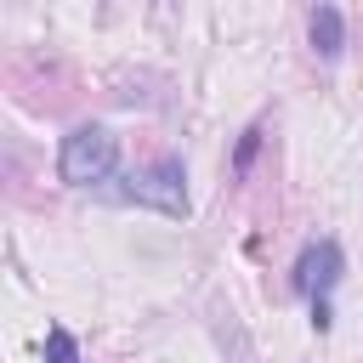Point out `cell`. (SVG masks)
<instances>
[{
	"label": "cell",
	"instance_id": "cell-2",
	"mask_svg": "<svg viewBox=\"0 0 363 363\" xmlns=\"http://www.w3.org/2000/svg\"><path fill=\"white\" fill-rule=\"evenodd\" d=\"M119 199L125 204H147V210H159V216H187L193 204H187V176H182V159H153L147 170H130L125 182H119Z\"/></svg>",
	"mask_w": 363,
	"mask_h": 363
},
{
	"label": "cell",
	"instance_id": "cell-1",
	"mask_svg": "<svg viewBox=\"0 0 363 363\" xmlns=\"http://www.w3.org/2000/svg\"><path fill=\"white\" fill-rule=\"evenodd\" d=\"M119 164V136L108 125H79L62 136V153H57V176L68 187H91V182H108Z\"/></svg>",
	"mask_w": 363,
	"mask_h": 363
},
{
	"label": "cell",
	"instance_id": "cell-3",
	"mask_svg": "<svg viewBox=\"0 0 363 363\" xmlns=\"http://www.w3.org/2000/svg\"><path fill=\"white\" fill-rule=\"evenodd\" d=\"M340 267H346V261H340V244H335V238L306 244L301 261H295V289L312 301V329H318V335L335 323V318H329V289L340 284Z\"/></svg>",
	"mask_w": 363,
	"mask_h": 363
},
{
	"label": "cell",
	"instance_id": "cell-6",
	"mask_svg": "<svg viewBox=\"0 0 363 363\" xmlns=\"http://www.w3.org/2000/svg\"><path fill=\"white\" fill-rule=\"evenodd\" d=\"M255 142H261V125H250V130H244V142H238V170L255 159Z\"/></svg>",
	"mask_w": 363,
	"mask_h": 363
},
{
	"label": "cell",
	"instance_id": "cell-4",
	"mask_svg": "<svg viewBox=\"0 0 363 363\" xmlns=\"http://www.w3.org/2000/svg\"><path fill=\"white\" fill-rule=\"evenodd\" d=\"M306 28H312V51H318L323 62H335L340 45H346V23H340V11H335V6H318Z\"/></svg>",
	"mask_w": 363,
	"mask_h": 363
},
{
	"label": "cell",
	"instance_id": "cell-5",
	"mask_svg": "<svg viewBox=\"0 0 363 363\" xmlns=\"http://www.w3.org/2000/svg\"><path fill=\"white\" fill-rule=\"evenodd\" d=\"M45 363H79V346H74V335L62 323L45 329Z\"/></svg>",
	"mask_w": 363,
	"mask_h": 363
}]
</instances>
